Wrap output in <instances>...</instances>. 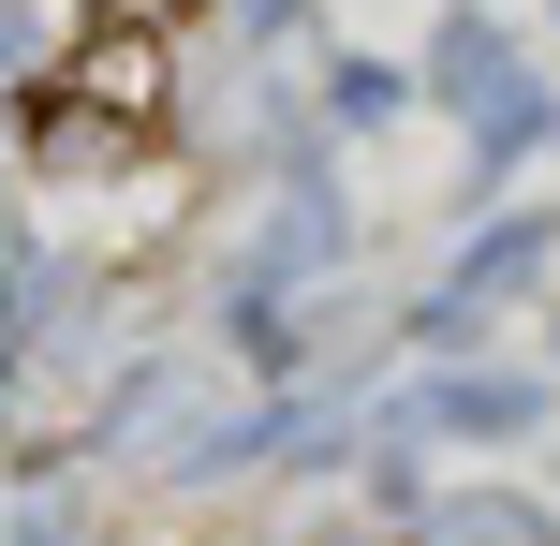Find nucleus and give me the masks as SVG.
Masks as SVG:
<instances>
[{
  "label": "nucleus",
  "instance_id": "nucleus-1",
  "mask_svg": "<svg viewBox=\"0 0 560 546\" xmlns=\"http://www.w3.org/2000/svg\"><path fill=\"white\" fill-rule=\"evenodd\" d=\"M163 89H177L163 30H89L74 74H59V104H89V118H118V133H148V118H163Z\"/></svg>",
  "mask_w": 560,
  "mask_h": 546
}]
</instances>
